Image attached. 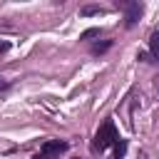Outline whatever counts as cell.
I'll return each instance as SVG.
<instances>
[{"mask_svg":"<svg viewBox=\"0 0 159 159\" xmlns=\"http://www.w3.org/2000/svg\"><path fill=\"white\" fill-rule=\"evenodd\" d=\"M117 127H114V122L112 119H107L99 129H97V134H94V142H92V149H97V152H102V149H107V147H112V144H117Z\"/></svg>","mask_w":159,"mask_h":159,"instance_id":"obj_1","label":"cell"},{"mask_svg":"<svg viewBox=\"0 0 159 159\" xmlns=\"http://www.w3.org/2000/svg\"><path fill=\"white\" fill-rule=\"evenodd\" d=\"M65 149H67V144H65V142H60V139H47V142L42 144V149H40V152H42L45 157H50V159H57Z\"/></svg>","mask_w":159,"mask_h":159,"instance_id":"obj_2","label":"cell"},{"mask_svg":"<svg viewBox=\"0 0 159 159\" xmlns=\"http://www.w3.org/2000/svg\"><path fill=\"white\" fill-rule=\"evenodd\" d=\"M122 7H124V22H127V27H132L137 20H139V15H142V5L139 2H122Z\"/></svg>","mask_w":159,"mask_h":159,"instance_id":"obj_3","label":"cell"},{"mask_svg":"<svg viewBox=\"0 0 159 159\" xmlns=\"http://www.w3.org/2000/svg\"><path fill=\"white\" fill-rule=\"evenodd\" d=\"M149 52H152L154 60H159V30H154L152 37H149Z\"/></svg>","mask_w":159,"mask_h":159,"instance_id":"obj_4","label":"cell"},{"mask_svg":"<svg viewBox=\"0 0 159 159\" xmlns=\"http://www.w3.org/2000/svg\"><path fill=\"white\" fill-rule=\"evenodd\" d=\"M104 12V7H99V5H84V7H80V15H102Z\"/></svg>","mask_w":159,"mask_h":159,"instance_id":"obj_5","label":"cell"},{"mask_svg":"<svg viewBox=\"0 0 159 159\" xmlns=\"http://www.w3.org/2000/svg\"><path fill=\"white\" fill-rule=\"evenodd\" d=\"M124 152H127V142L124 139H117V144H114V159H122Z\"/></svg>","mask_w":159,"mask_h":159,"instance_id":"obj_6","label":"cell"},{"mask_svg":"<svg viewBox=\"0 0 159 159\" xmlns=\"http://www.w3.org/2000/svg\"><path fill=\"white\" fill-rule=\"evenodd\" d=\"M107 47H109V40H107V42H102V45H99V42H97V45H94V47H92V52H94V55H99V52H104V50H107Z\"/></svg>","mask_w":159,"mask_h":159,"instance_id":"obj_7","label":"cell"},{"mask_svg":"<svg viewBox=\"0 0 159 159\" xmlns=\"http://www.w3.org/2000/svg\"><path fill=\"white\" fill-rule=\"evenodd\" d=\"M94 35H99V30H87V32H84V35H82V37H84V40H87V37H94Z\"/></svg>","mask_w":159,"mask_h":159,"instance_id":"obj_8","label":"cell"},{"mask_svg":"<svg viewBox=\"0 0 159 159\" xmlns=\"http://www.w3.org/2000/svg\"><path fill=\"white\" fill-rule=\"evenodd\" d=\"M32 159H50V157H45V154H42V152H37V154H35V157H32Z\"/></svg>","mask_w":159,"mask_h":159,"instance_id":"obj_9","label":"cell"},{"mask_svg":"<svg viewBox=\"0 0 159 159\" xmlns=\"http://www.w3.org/2000/svg\"><path fill=\"white\" fill-rule=\"evenodd\" d=\"M5 87H7V82H5L2 77H0V89H5Z\"/></svg>","mask_w":159,"mask_h":159,"instance_id":"obj_10","label":"cell"}]
</instances>
